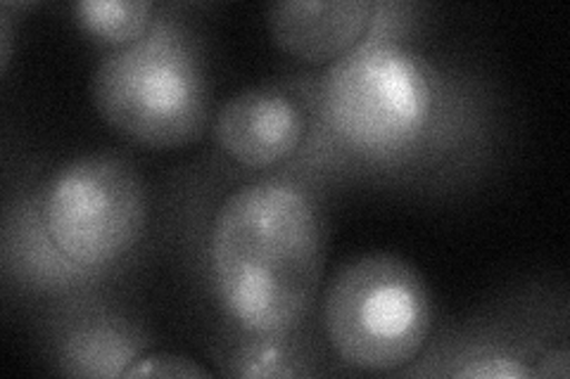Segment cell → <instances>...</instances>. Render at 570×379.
Instances as JSON below:
<instances>
[{
	"instance_id": "8992f818",
	"label": "cell",
	"mask_w": 570,
	"mask_h": 379,
	"mask_svg": "<svg viewBox=\"0 0 570 379\" xmlns=\"http://www.w3.org/2000/svg\"><path fill=\"white\" fill-rule=\"evenodd\" d=\"M307 126V110L297 96L278 86H253L214 112L212 136L234 164L269 171L305 146Z\"/></svg>"
},
{
	"instance_id": "9c48e42d",
	"label": "cell",
	"mask_w": 570,
	"mask_h": 379,
	"mask_svg": "<svg viewBox=\"0 0 570 379\" xmlns=\"http://www.w3.org/2000/svg\"><path fill=\"white\" fill-rule=\"evenodd\" d=\"M75 14L94 39L112 50L140 41L155 27V6L142 0H83Z\"/></svg>"
},
{
	"instance_id": "30bf717a",
	"label": "cell",
	"mask_w": 570,
	"mask_h": 379,
	"mask_svg": "<svg viewBox=\"0 0 570 379\" xmlns=\"http://www.w3.org/2000/svg\"><path fill=\"white\" fill-rule=\"evenodd\" d=\"M124 377H209V370L200 368L195 360L174 353H153L138 356L136 363L127 370Z\"/></svg>"
},
{
	"instance_id": "7a4b0ae2",
	"label": "cell",
	"mask_w": 570,
	"mask_h": 379,
	"mask_svg": "<svg viewBox=\"0 0 570 379\" xmlns=\"http://www.w3.org/2000/svg\"><path fill=\"white\" fill-rule=\"evenodd\" d=\"M321 104L343 148L387 161L431 140L442 93L435 69L416 52L395 41H364L331 64Z\"/></svg>"
},
{
	"instance_id": "3957f363",
	"label": "cell",
	"mask_w": 570,
	"mask_h": 379,
	"mask_svg": "<svg viewBox=\"0 0 570 379\" xmlns=\"http://www.w3.org/2000/svg\"><path fill=\"white\" fill-rule=\"evenodd\" d=\"M91 98L110 129L153 150L186 148L207 129L205 67L176 27H153L140 41L107 52L94 71Z\"/></svg>"
},
{
	"instance_id": "8fae6325",
	"label": "cell",
	"mask_w": 570,
	"mask_h": 379,
	"mask_svg": "<svg viewBox=\"0 0 570 379\" xmlns=\"http://www.w3.org/2000/svg\"><path fill=\"white\" fill-rule=\"evenodd\" d=\"M532 377H568V351H549L540 358V368H532Z\"/></svg>"
},
{
	"instance_id": "6da1fadb",
	"label": "cell",
	"mask_w": 570,
	"mask_h": 379,
	"mask_svg": "<svg viewBox=\"0 0 570 379\" xmlns=\"http://www.w3.org/2000/svg\"><path fill=\"white\" fill-rule=\"evenodd\" d=\"M324 268V219L291 178H259L224 197L209 230L212 287L238 332L293 337Z\"/></svg>"
},
{
	"instance_id": "52a82bcc",
	"label": "cell",
	"mask_w": 570,
	"mask_h": 379,
	"mask_svg": "<svg viewBox=\"0 0 570 379\" xmlns=\"http://www.w3.org/2000/svg\"><path fill=\"white\" fill-rule=\"evenodd\" d=\"M376 12L373 0H281L266 22L285 56L305 64H335L366 41Z\"/></svg>"
},
{
	"instance_id": "277c9868",
	"label": "cell",
	"mask_w": 570,
	"mask_h": 379,
	"mask_svg": "<svg viewBox=\"0 0 570 379\" xmlns=\"http://www.w3.org/2000/svg\"><path fill=\"white\" fill-rule=\"evenodd\" d=\"M324 330L345 366L395 372L414 363L433 330V301L419 270L387 251L352 257L324 295Z\"/></svg>"
},
{
	"instance_id": "ba28073f",
	"label": "cell",
	"mask_w": 570,
	"mask_h": 379,
	"mask_svg": "<svg viewBox=\"0 0 570 379\" xmlns=\"http://www.w3.org/2000/svg\"><path fill=\"white\" fill-rule=\"evenodd\" d=\"M142 356V341L127 322L86 318L62 341V366L81 377H124Z\"/></svg>"
},
{
	"instance_id": "7c38bea8",
	"label": "cell",
	"mask_w": 570,
	"mask_h": 379,
	"mask_svg": "<svg viewBox=\"0 0 570 379\" xmlns=\"http://www.w3.org/2000/svg\"><path fill=\"white\" fill-rule=\"evenodd\" d=\"M0 27H3V52H0V56H3V69L8 67V60H10V20H8V14L3 12V17H0Z\"/></svg>"
},
{
	"instance_id": "5b68a950",
	"label": "cell",
	"mask_w": 570,
	"mask_h": 379,
	"mask_svg": "<svg viewBox=\"0 0 570 379\" xmlns=\"http://www.w3.org/2000/svg\"><path fill=\"white\" fill-rule=\"evenodd\" d=\"M148 195L127 159L83 154L52 171L39 197V226L50 249L71 268L121 261L142 238Z\"/></svg>"
}]
</instances>
